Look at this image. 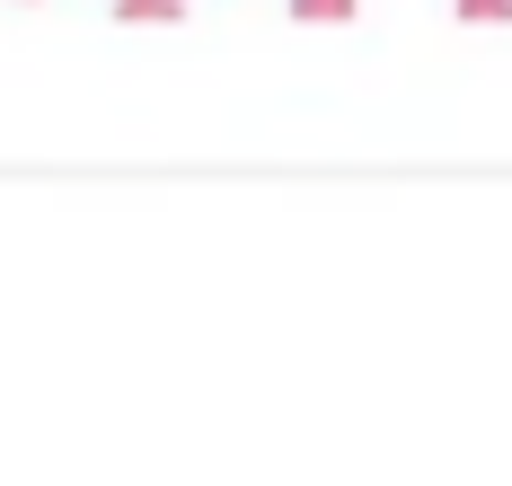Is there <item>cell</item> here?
Wrapping results in <instances>:
<instances>
[{
    "label": "cell",
    "instance_id": "1",
    "mask_svg": "<svg viewBox=\"0 0 512 486\" xmlns=\"http://www.w3.org/2000/svg\"><path fill=\"white\" fill-rule=\"evenodd\" d=\"M186 0H115V18H133V27H168Z\"/></svg>",
    "mask_w": 512,
    "mask_h": 486
},
{
    "label": "cell",
    "instance_id": "2",
    "mask_svg": "<svg viewBox=\"0 0 512 486\" xmlns=\"http://www.w3.org/2000/svg\"><path fill=\"white\" fill-rule=\"evenodd\" d=\"M292 18H301V27H345L354 0H292Z\"/></svg>",
    "mask_w": 512,
    "mask_h": 486
},
{
    "label": "cell",
    "instance_id": "3",
    "mask_svg": "<svg viewBox=\"0 0 512 486\" xmlns=\"http://www.w3.org/2000/svg\"><path fill=\"white\" fill-rule=\"evenodd\" d=\"M460 18H512V0H460Z\"/></svg>",
    "mask_w": 512,
    "mask_h": 486
}]
</instances>
